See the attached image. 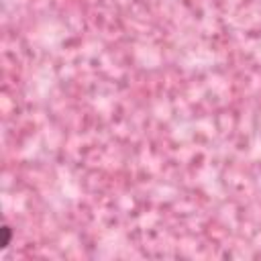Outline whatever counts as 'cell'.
Wrapping results in <instances>:
<instances>
[{"label": "cell", "instance_id": "1", "mask_svg": "<svg viewBox=\"0 0 261 261\" xmlns=\"http://www.w3.org/2000/svg\"><path fill=\"white\" fill-rule=\"evenodd\" d=\"M8 245H10V228L4 226V243H2V247H8Z\"/></svg>", "mask_w": 261, "mask_h": 261}]
</instances>
